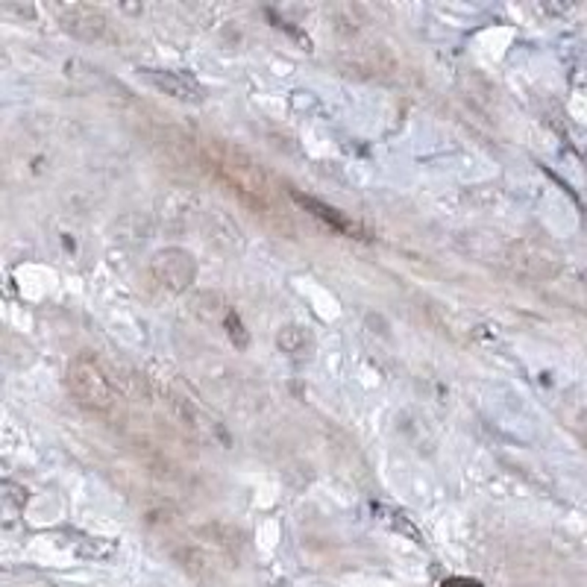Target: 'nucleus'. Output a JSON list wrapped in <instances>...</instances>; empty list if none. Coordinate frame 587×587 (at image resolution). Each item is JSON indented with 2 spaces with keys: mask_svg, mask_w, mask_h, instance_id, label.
<instances>
[{
  "mask_svg": "<svg viewBox=\"0 0 587 587\" xmlns=\"http://www.w3.org/2000/svg\"><path fill=\"white\" fill-rule=\"evenodd\" d=\"M441 587H482V582L476 579H464V576H453V579H443Z\"/></svg>",
  "mask_w": 587,
  "mask_h": 587,
  "instance_id": "obj_10",
  "label": "nucleus"
},
{
  "mask_svg": "<svg viewBox=\"0 0 587 587\" xmlns=\"http://www.w3.org/2000/svg\"><path fill=\"white\" fill-rule=\"evenodd\" d=\"M511 264L528 276H552V273H558V268H561L555 250H550L540 241H520L511 250Z\"/></svg>",
  "mask_w": 587,
  "mask_h": 587,
  "instance_id": "obj_4",
  "label": "nucleus"
},
{
  "mask_svg": "<svg viewBox=\"0 0 587 587\" xmlns=\"http://www.w3.org/2000/svg\"><path fill=\"white\" fill-rule=\"evenodd\" d=\"M206 162L220 183L239 194L247 206L271 208V200H273L271 176L264 174V167L250 159L244 150L223 144V142H212L206 147Z\"/></svg>",
  "mask_w": 587,
  "mask_h": 587,
  "instance_id": "obj_1",
  "label": "nucleus"
},
{
  "mask_svg": "<svg viewBox=\"0 0 587 587\" xmlns=\"http://www.w3.org/2000/svg\"><path fill=\"white\" fill-rule=\"evenodd\" d=\"M223 326H227V332H229V338H232V344L235 347H247L250 344V335L244 332V324H241V317L239 315H232V312H227V317H223Z\"/></svg>",
  "mask_w": 587,
  "mask_h": 587,
  "instance_id": "obj_9",
  "label": "nucleus"
},
{
  "mask_svg": "<svg viewBox=\"0 0 587 587\" xmlns=\"http://www.w3.org/2000/svg\"><path fill=\"white\" fill-rule=\"evenodd\" d=\"M291 197L297 200L305 212H312L315 218H320L324 223H329V227L335 229V232H358V227L353 220H349L344 212H338V208H332V206H326V203H320V200H315V197H309V194H300V191H291Z\"/></svg>",
  "mask_w": 587,
  "mask_h": 587,
  "instance_id": "obj_7",
  "label": "nucleus"
},
{
  "mask_svg": "<svg viewBox=\"0 0 587 587\" xmlns=\"http://www.w3.org/2000/svg\"><path fill=\"white\" fill-rule=\"evenodd\" d=\"M62 27L77 38L94 41V38H103L106 18H103V12H97L91 6H71L62 12Z\"/></svg>",
  "mask_w": 587,
  "mask_h": 587,
  "instance_id": "obj_5",
  "label": "nucleus"
},
{
  "mask_svg": "<svg viewBox=\"0 0 587 587\" xmlns=\"http://www.w3.org/2000/svg\"><path fill=\"white\" fill-rule=\"evenodd\" d=\"M144 77L156 86L159 91L179 97V101H203V91L194 80L183 77V74H174V71H144Z\"/></svg>",
  "mask_w": 587,
  "mask_h": 587,
  "instance_id": "obj_6",
  "label": "nucleus"
},
{
  "mask_svg": "<svg viewBox=\"0 0 587 587\" xmlns=\"http://www.w3.org/2000/svg\"><path fill=\"white\" fill-rule=\"evenodd\" d=\"M150 271L162 285L174 288V291H186L194 279H197V264H194L191 253H186V250H176V247L156 253V259H153V264H150Z\"/></svg>",
  "mask_w": 587,
  "mask_h": 587,
  "instance_id": "obj_3",
  "label": "nucleus"
},
{
  "mask_svg": "<svg viewBox=\"0 0 587 587\" xmlns=\"http://www.w3.org/2000/svg\"><path fill=\"white\" fill-rule=\"evenodd\" d=\"M68 390L91 411H109L115 405V388L91 356H77L68 365Z\"/></svg>",
  "mask_w": 587,
  "mask_h": 587,
  "instance_id": "obj_2",
  "label": "nucleus"
},
{
  "mask_svg": "<svg viewBox=\"0 0 587 587\" xmlns=\"http://www.w3.org/2000/svg\"><path fill=\"white\" fill-rule=\"evenodd\" d=\"M276 347L283 349L288 358L305 361L315 353V338H312V332H305L303 326H285L276 335Z\"/></svg>",
  "mask_w": 587,
  "mask_h": 587,
  "instance_id": "obj_8",
  "label": "nucleus"
}]
</instances>
